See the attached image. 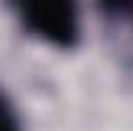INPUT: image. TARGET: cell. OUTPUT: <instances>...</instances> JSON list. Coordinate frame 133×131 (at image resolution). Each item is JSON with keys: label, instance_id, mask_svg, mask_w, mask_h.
I'll use <instances>...</instances> for the list:
<instances>
[{"label": "cell", "instance_id": "obj_1", "mask_svg": "<svg viewBox=\"0 0 133 131\" xmlns=\"http://www.w3.org/2000/svg\"><path fill=\"white\" fill-rule=\"evenodd\" d=\"M18 21L36 39L56 49L79 44V5L77 0H10Z\"/></svg>", "mask_w": 133, "mask_h": 131}, {"label": "cell", "instance_id": "obj_2", "mask_svg": "<svg viewBox=\"0 0 133 131\" xmlns=\"http://www.w3.org/2000/svg\"><path fill=\"white\" fill-rule=\"evenodd\" d=\"M108 21H133V0H97Z\"/></svg>", "mask_w": 133, "mask_h": 131}, {"label": "cell", "instance_id": "obj_3", "mask_svg": "<svg viewBox=\"0 0 133 131\" xmlns=\"http://www.w3.org/2000/svg\"><path fill=\"white\" fill-rule=\"evenodd\" d=\"M0 131H21V121L8 98V93L0 90Z\"/></svg>", "mask_w": 133, "mask_h": 131}]
</instances>
